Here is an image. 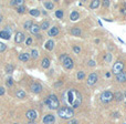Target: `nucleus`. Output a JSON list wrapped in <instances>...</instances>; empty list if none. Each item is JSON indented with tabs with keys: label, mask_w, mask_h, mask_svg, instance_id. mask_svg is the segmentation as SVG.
Segmentation results:
<instances>
[{
	"label": "nucleus",
	"mask_w": 126,
	"mask_h": 124,
	"mask_svg": "<svg viewBox=\"0 0 126 124\" xmlns=\"http://www.w3.org/2000/svg\"><path fill=\"white\" fill-rule=\"evenodd\" d=\"M62 98H63V102L66 104V106L71 107V109L72 107L76 109L82 103V95L75 89H69L66 91H64L62 94Z\"/></svg>",
	"instance_id": "f257e3e1"
},
{
	"label": "nucleus",
	"mask_w": 126,
	"mask_h": 124,
	"mask_svg": "<svg viewBox=\"0 0 126 124\" xmlns=\"http://www.w3.org/2000/svg\"><path fill=\"white\" fill-rule=\"evenodd\" d=\"M58 116L62 120H72L74 116V111L73 109L64 105V106H61L58 109Z\"/></svg>",
	"instance_id": "f03ea898"
},
{
	"label": "nucleus",
	"mask_w": 126,
	"mask_h": 124,
	"mask_svg": "<svg viewBox=\"0 0 126 124\" xmlns=\"http://www.w3.org/2000/svg\"><path fill=\"white\" fill-rule=\"evenodd\" d=\"M44 102H46L47 106L51 110H58V107H60V100L54 94L48 95L46 98V100H44Z\"/></svg>",
	"instance_id": "7ed1b4c3"
},
{
	"label": "nucleus",
	"mask_w": 126,
	"mask_h": 124,
	"mask_svg": "<svg viewBox=\"0 0 126 124\" xmlns=\"http://www.w3.org/2000/svg\"><path fill=\"white\" fill-rule=\"evenodd\" d=\"M114 100V93L110 90H106V91L102 92L100 94V101L102 103H110Z\"/></svg>",
	"instance_id": "20e7f679"
},
{
	"label": "nucleus",
	"mask_w": 126,
	"mask_h": 124,
	"mask_svg": "<svg viewBox=\"0 0 126 124\" xmlns=\"http://www.w3.org/2000/svg\"><path fill=\"white\" fill-rule=\"evenodd\" d=\"M124 71V62L121 61V60H117L115 63L113 64V68H112V73L113 74H118L120 72Z\"/></svg>",
	"instance_id": "39448f33"
},
{
	"label": "nucleus",
	"mask_w": 126,
	"mask_h": 124,
	"mask_svg": "<svg viewBox=\"0 0 126 124\" xmlns=\"http://www.w3.org/2000/svg\"><path fill=\"white\" fill-rule=\"evenodd\" d=\"M96 82H97V74H96L95 72H92V73H90L89 76H87V80H86L87 85L92 87V85H94Z\"/></svg>",
	"instance_id": "423d86ee"
},
{
	"label": "nucleus",
	"mask_w": 126,
	"mask_h": 124,
	"mask_svg": "<svg viewBox=\"0 0 126 124\" xmlns=\"http://www.w3.org/2000/svg\"><path fill=\"white\" fill-rule=\"evenodd\" d=\"M30 91L32 92V93H35V94L40 93V92L42 91V85L40 84L39 82H33L32 84L30 85Z\"/></svg>",
	"instance_id": "0eeeda50"
},
{
	"label": "nucleus",
	"mask_w": 126,
	"mask_h": 124,
	"mask_svg": "<svg viewBox=\"0 0 126 124\" xmlns=\"http://www.w3.org/2000/svg\"><path fill=\"white\" fill-rule=\"evenodd\" d=\"M26 118L28 119V121H34L35 119L38 118V113L35 110L31 109V110H28L26 112Z\"/></svg>",
	"instance_id": "6e6552de"
},
{
	"label": "nucleus",
	"mask_w": 126,
	"mask_h": 124,
	"mask_svg": "<svg viewBox=\"0 0 126 124\" xmlns=\"http://www.w3.org/2000/svg\"><path fill=\"white\" fill-rule=\"evenodd\" d=\"M62 63H63V67L65 68L66 70H70V69H72L73 68V65H74V62H73V60L71 59V58L67 55L66 58H65L64 60L62 61Z\"/></svg>",
	"instance_id": "1a4fd4ad"
},
{
	"label": "nucleus",
	"mask_w": 126,
	"mask_h": 124,
	"mask_svg": "<svg viewBox=\"0 0 126 124\" xmlns=\"http://www.w3.org/2000/svg\"><path fill=\"white\" fill-rule=\"evenodd\" d=\"M42 122H43V124H54L55 118L53 114H46V115L43 116Z\"/></svg>",
	"instance_id": "9d476101"
},
{
	"label": "nucleus",
	"mask_w": 126,
	"mask_h": 124,
	"mask_svg": "<svg viewBox=\"0 0 126 124\" xmlns=\"http://www.w3.org/2000/svg\"><path fill=\"white\" fill-rule=\"evenodd\" d=\"M24 40H26V35H24L23 32H21V31H18V32L16 33V35H15L16 43H22Z\"/></svg>",
	"instance_id": "9b49d317"
},
{
	"label": "nucleus",
	"mask_w": 126,
	"mask_h": 124,
	"mask_svg": "<svg viewBox=\"0 0 126 124\" xmlns=\"http://www.w3.org/2000/svg\"><path fill=\"white\" fill-rule=\"evenodd\" d=\"M115 80L120 83H124L126 82V71H122L120 72L118 74L115 75Z\"/></svg>",
	"instance_id": "f8f14e48"
},
{
	"label": "nucleus",
	"mask_w": 126,
	"mask_h": 124,
	"mask_svg": "<svg viewBox=\"0 0 126 124\" xmlns=\"http://www.w3.org/2000/svg\"><path fill=\"white\" fill-rule=\"evenodd\" d=\"M59 32H60V30L58 27H52V28H50L48 30L49 37H57V35H59Z\"/></svg>",
	"instance_id": "ddd939ff"
},
{
	"label": "nucleus",
	"mask_w": 126,
	"mask_h": 124,
	"mask_svg": "<svg viewBox=\"0 0 126 124\" xmlns=\"http://www.w3.org/2000/svg\"><path fill=\"white\" fill-rule=\"evenodd\" d=\"M40 30H41L40 26H39V24H35V23H33V24H32V27L30 28V32L32 33V35H39Z\"/></svg>",
	"instance_id": "4468645a"
},
{
	"label": "nucleus",
	"mask_w": 126,
	"mask_h": 124,
	"mask_svg": "<svg viewBox=\"0 0 126 124\" xmlns=\"http://www.w3.org/2000/svg\"><path fill=\"white\" fill-rule=\"evenodd\" d=\"M18 58H19V60L22 62H28L29 60H30V54H29V53H20Z\"/></svg>",
	"instance_id": "2eb2a0df"
},
{
	"label": "nucleus",
	"mask_w": 126,
	"mask_h": 124,
	"mask_svg": "<svg viewBox=\"0 0 126 124\" xmlns=\"http://www.w3.org/2000/svg\"><path fill=\"white\" fill-rule=\"evenodd\" d=\"M71 35H75V37H80L81 35H82V31H81L80 28H76V27H73V28L71 29Z\"/></svg>",
	"instance_id": "dca6fc26"
},
{
	"label": "nucleus",
	"mask_w": 126,
	"mask_h": 124,
	"mask_svg": "<svg viewBox=\"0 0 126 124\" xmlns=\"http://www.w3.org/2000/svg\"><path fill=\"white\" fill-rule=\"evenodd\" d=\"M44 48H46L47 50L51 51L54 48V41H53V40H48V41L46 42V44H44Z\"/></svg>",
	"instance_id": "f3484780"
},
{
	"label": "nucleus",
	"mask_w": 126,
	"mask_h": 124,
	"mask_svg": "<svg viewBox=\"0 0 126 124\" xmlns=\"http://www.w3.org/2000/svg\"><path fill=\"white\" fill-rule=\"evenodd\" d=\"M123 99H124V94L122 93V92H115L114 93V100L117 101V102H121V101H123Z\"/></svg>",
	"instance_id": "a211bd4d"
},
{
	"label": "nucleus",
	"mask_w": 126,
	"mask_h": 124,
	"mask_svg": "<svg viewBox=\"0 0 126 124\" xmlns=\"http://www.w3.org/2000/svg\"><path fill=\"white\" fill-rule=\"evenodd\" d=\"M50 60L48 59V58H43L41 61V67L43 68V69H49V67H50Z\"/></svg>",
	"instance_id": "6ab92c4d"
},
{
	"label": "nucleus",
	"mask_w": 126,
	"mask_h": 124,
	"mask_svg": "<svg viewBox=\"0 0 126 124\" xmlns=\"http://www.w3.org/2000/svg\"><path fill=\"white\" fill-rule=\"evenodd\" d=\"M70 19L72 20V21H76V20L80 19V13L78 12V11H72L71 15H70Z\"/></svg>",
	"instance_id": "aec40b11"
},
{
	"label": "nucleus",
	"mask_w": 126,
	"mask_h": 124,
	"mask_svg": "<svg viewBox=\"0 0 126 124\" xmlns=\"http://www.w3.org/2000/svg\"><path fill=\"white\" fill-rule=\"evenodd\" d=\"M16 96H17L18 99H24L26 98V92H24L23 90L19 89V90H17V92H16Z\"/></svg>",
	"instance_id": "412c9836"
},
{
	"label": "nucleus",
	"mask_w": 126,
	"mask_h": 124,
	"mask_svg": "<svg viewBox=\"0 0 126 124\" xmlns=\"http://www.w3.org/2000/svg\"><path fill=\"white\" fill-rule=\"evenodd\" d=\"M10 37H11V35H9L8 32H6L4 30H1V31H0V38H1V39L9 40V39H10Z\"/></svg>",
	"instance_id": "4be33fe9"
},
{
	"label": "nucleus",
	"mask_w": 126,
	"mask_h": 124,
	"mask_svg": "<svg viewBox=\"0 0 126 124\" xmlns=\"http://www.w3.org/2000/svg\"><path fill=\"white\" fill-rule=\"evenodd\" d=\"M100 4H101L100 0H94V1H92L91 3H90V8L91 9H96V8L100 7Z\"/></svg>",
	"instance_id": "5701e85b"
},
{
	"label": "nucleus",
	"mask_w": 126,
	"mask_h": 124,
	"mask_svg": "<svg viewBox=\"0 0 126 124\" xmlns=\"http://www.w3.org/2000/svg\"><path fill=\"white\" fill-rule=\"evenodd\" d=\"M85 76H86V74H85L84 71H79L78 74H76V79H78L79 81H83L85 79Z\"/></svg>",
	"instance_id": "b1692460"
},
{
	"label": "nucleus",
	"mask_w": 126,
	"mask_h": 124,
	"mask_svg": "<svg viewBox=\"0 0 126 124\" xmlns=\"http://www.w3.org/2000/svg\"><path fill=\"white\" fill-rule=\"evenodd\" d=\"M32 24H33L32 20H27V21L23 23V28L26 29V30H30V28L32 27Z\"/></svg>",
	"instance_id": "393cba45"
},
{
	"label": "nucleus",
	"mask_w": 126,
	"mask_h": 124,
	"mask_svg": "<svg viewBox=\"0 0 126 124\" xmlns=\"http://www.w3.org/2000/svg\"><path fill=\"white\" fill-rule=\"evenodd\" d=\"M43 6L46 7L47 10H52V9L54 8V4H53L52 2H48V1H44L43 2Z\"/></svg>",
	"instance_id": "a878e982"
},
{
	"label": "nucleus",
	"mask_w": 126,
	"mask_h": 124,
	"mask_svg": "<svg viewBox=\"0 0 126 124\" xmlns=\"http://www.w3.org/2000/svg\"><path fill=\"white\" fill-rule=\"evenodd\" d=\"M11 6H23V0H12V1L10 2Z\"/></svg>",
	"instance_id": "bb28decb"
},
{
	"label": "nucleus",
	"mask_w": 126,
	"mask_h": 124,
	"mask_svg": "<svg viewBox=\"0 0 126 124\" xmlns=\"http://www.w3.org/2000/svg\"><path fill=\"white\" fill-rule=\"evenodd\" d=\"M112 59H113V57H112V53H106V54L104 55V61L105 63H111L112 62Z\"/></svg>",
	"instance_id": "cd10ccee"
},
{
	"label": "nucleus",
	"mask_w": 126,
	"mask_h": 124,
	"mask_svg": "<svg viewBox=\"0 0 126 124\" xmlns=\"http://www.w3.org/2000/svg\"><path fill=\"white\" fill-rule=\"evenodd\" d=\"M29 13H30L31 16H33V17H39L40 10H38V9H31V10L29 11Z\"/></svg>",
	"instance_id": "c85d7f7f"
},
{
	"label": "nucleus",
	"mask_w": 126,
	"mask_h": 124,
	"mask_svg": "<svg viewBox=\"0 0 126 124\" xmlns=\"http://www.w3.org/2000/svg\"><path fill=\"white\" fill-rule=\"evenodd\" d=\"M49 27H50V22L49 21H43L41 23V26H40V28H41V30H48Z\"/></svg>",
	"instance_id": "c756f323"
},
{
	"label": "nucleus",
	"mask_w": 126,
	"mask_h": 124,
	"mask_svg": "<svg viewBox=\"0 0 126 124\" xmlns=\"http://www.w3.org/2000/svg\"><path fill=\"white\" fill-rule=\"evenodd\" d=\"M13 70H15V67H13L12 64H10V63H9V64L6 65V72H7V73H12Z\"/></svg>",
	"instance_id": "7c9ffc66"
},
{
	"label": "nucleus",
	"mask_w": 126,
	"mask_h": 124,
	"mask_svg": "<svg viewBox=\"0 0 126 124\" xmlns=\"http://www.w3.org/2000/svg\"><path fill=\"white\" fill-rule=\"evenodd\" d=\"M38 57H39V52H38L37 49L31 50V58H32V59H37Z\"/></svg>",
	"instance_id": "2f4dec72"
},
{
	"label": "nucleus",
	"mask_w": 126,
	"mask_h": 124,
	"mask_svg": "<svg viewBox=\"0 0 126 124\" xmlns=\"http://www.w3.org/2000/svg\"><path fill=\"white\" fill-rule=\"evenodd\" d=\"M26 7L24 6H19V7H17V12H19V13H24L26 12Z\"/></svg>",
	"instance_id": "473e14b6"
},
{
	"label": "nucleus",
	"mask_w": 126,
	"mask_h": 124,
	"mask_svg": "<svg viewBox=\"0 0 126 124\" xmlns=\"http://www.w3.org/2000/svg\"><path fill=\"white\" fill-rule=\"evenodd\" d=\"M55 16H57L59 19H62L63 18V11L62 10H57L55 11Z\"/></svg>",
	"instance_id": "72a5a7b5"
},
{
	"label": "nucleus",
	"mask_w": 126,
	"mask_h": 124,
	"mask_svg": "<svg viewBox=\"0 0 126 124\" xmlns=\"http://www.w3.org/2000/svg\"><path fill=\"white\" fill-rule=\"evenodd\" d=\"M32 42H33V39L31 37H28L26 39V44H27V46H31V44H32Z\"/></svg>",
	"instance_id": "f704fd0d"
},
{
	"label": "nucleus",
	"mask_w": 126,
	"mask_h": 124,
	"mask_svg": "<svg viewBox=\"0 0 126 124\" xmlns=\"http://www.w3.org/2000/svg\"><path fill=\"white\" fill-rule=\"evenodd\" d=\"M3 30L6 31V32H8L10 35H11V33H12V31H13V30H12V28H11V27H9V26L4 27V29H3Z\"/></svg>",
	"instance_id": "c9c22d12"
},
{
	"label": "nucleus",
	"mask_w": 126,
	"mask_h": 124,
	"mask_svg": "<svg viewBox=\"0 0 126 124\" xmlns=\"http://www.w3.org/2000/svg\"><path fill=\"white\" fill-rule=\"evenodd\" d=\"M7 49V46L3 43V42H0V52H3V51H6Z\"/></svg>",
	"instance_id": "e433bc0d"
},
{
	"label": "nucleus",
	"mask_w": 126,
	"mask_h": 124,
	"mask_svg": "<svg viewBox=\"0 0 126 124\" xmlns=\"http://www.w3.org/2000/svg\"><path fill=\"white\" fill-rule=\"evenodd\" d=\"M73 51L75 52V54H79V53L81 52V48L79 46H74L73 47Z\"/></svg>",
	"instance_id": "4c0bfd02"
},
{
	"label": "nucleus",
	"mask_w": 126,
	"mask_h": 124,
	"mask_svg": "<svg viewBox=\"0 0 126 124\" xmlns=\"http://www.w3.org/2000/svg\"><path fill=\"white\" fill-rule=\"evenodd\" d=\"M7 84H8L9 87H11V85L13 84V79L12 78H8V80H7Z\"/></svg>",
	"instance_id": "58836bf2"
},
{
	"label": "nucleus",
	"mask_w": 126,
	"mask_h": 124,
	"mask_svg": "<svg viewBox=\"0 0 126 124\" xmlns=\"http://www.w3.org/2000/svg\"><path fill=\"white\" fill-rule=\"evenodd\" d=\"M66 124H79V122H78V120H75V119H72V120H70Z\"/></svg>",
	"instance_id": "ea45409f"
},
{
	"label": "nucleus",
	"mask_w": 126,
	"mask_h": 124,
	"mask_svg": "<svg viewBox=\"0 0 126 124\" xmlns=\"http://www.w3.org/2000/svg\"><path fill=\"white\" fill-rule=\"evenodd\" d=\"M95 65H96L95 61H93V60H90L89 61V67H95Z\"/></svg>",
	"instance_id": "a19ab883"
},
{
	"label": "nucleus",
	"mask_w": 126,
	"mask_h": 124,
	"mask_svg": "<svg viewBox=\"0 0 126 124\" xmlns=\"http://www.w3.org/2000/svg\"><path fill=\"white\" fill-rule=\"evenodd\" d=\"M67 57V54H66V53H63V54L62 55H60V61H63V60H64L65 59V58H66Z\"/></svg>",
	"instance_id": "79ce46f5"
},
{
	"label": "nucleus",
	"mask_w": 126,
	"mask_h": 124,
	"mask_svg": "<svg viewBox=\"0 0 126 124\" xmlns=\"http://www.w3.org/2000/svg\"><path fill=\"white\" fill-rule=\"evenodd\" d=\"M4 92H6V91H4V88L0 87V96H1V95H3V94H4Z\"/></svg>",
	"instance_id": "37998d69"
},
{
	"label": "nucleus",
	"mask_w": 126,
	"mask_h": 124,
	"mask_svg": "<svg viewBox=\"0 0 126 124\" xmlns=\"http://www.w3.org/2000/svg\"><path fill=\"white\" fill-rule=\"evenodd\" d=\"M103 4H104L105 7H109L110 6V1H109V0H105V1L103 2Z\"/></svg>",
	"instance_id": "c03bdc74"
},
{
	"label": "nucleus",
	"mask_w": 126,
	"mask_h": 124,
	"mask_svg": "<svg viewBox=\"0 0 126 124\" xmlns=\"http://www.w3.org/2000/svg\"><path fill=\"white\" fill-rule=\"evenodd\" d=\"M121 12H122L123 15H126V8H123L122 10H121Z\"/></svg>",
	"instance_id": "a18cd8bd"
},
{
	"label": "nucleus",
	"mask_w": 126,
	"mask_h": 124,
	"mask_svg": "<svg viewBox=\"0 0 126 124\" xmlns=\"http://www.w3.org/2000/svg\"><path fill=\"white\" fill-rule=\"evenodd\" d=\"M105 76H106V78H110V76H111V73H110V72H107V73L105 74Z\"/></svg>",
	"instance_id": "49530a36"
},
{
	"label": "nucleus",
	"mask_w": 126,
	"mask_h": 124,
	"mask_svg": "<svg viewBox=\"0 0 126 124\" xmlns=\"http://www.w3.org/2000/svg\"><path fill=\"white\" fill-rule=\"evenodd\" d=\"M37 38L38 39H42V35H37Z\"/></svg>",
	"instance_id": "de8ad7c7"
},
{
	"label": "nucleus",
	"mask_w": 126,
	"mask_h": 124,
	"mask_svg": "<svg viewBox=\"0 0 126 124\" xmlns=\"http://www.w3.org/2000/svg\"><path fill=\"white\" fill-rule=\"evenodd\" d=\"M28 124H35V123H34V121H29Z\"/></svg>",
	"instance_id": "09e8293b"
},
{
	"label": "nucleus",
	"mask_w": 126,
	"mask_h": 124,
	"mask_svg": "<svg viewBox=\"0 0 126 124\" xmlns=\"http://www.w3.org/2000/svg\"><path fill=\"white\" fill-rule=\"evenodd\" d=\"M2 19H3V18H2V17H0V22L2 21Z\"/></svg>",
	"instance_id": "8fccbe9b"
},
{
	"label": "nucleus",
	"mask_w": 126,
	"mask_h": 124,
	"mask_svg": "<svg viewBox=\"0 0 126 124\" xmlns=\"http://www.w3.org/2000/svg\"><path fill=\"white\" fill-rule=\"evenodd\" d=\"M124 96H125V98H126V91H125V93H124Z\"/></svg>",
	"instance_id": "3c124183"
},
{
	"label": "nucleus",
	"mask_w": 126,
	"mask_h": 124,
	"mask_svg": "<svg viewBox=\"0 0 126 124\" xmlns=\"http://www.w3.org/2000/svg\"><path fill=\"white\" fill-rule=\"evenodd\" d=\"M13 124H19V123H13Z\"/></svg>",
	"instance_id": "603ef678"
},
{
	"label": "nucleus",
	"mask_w": 126,
	"mask_h": 124,
	"mask_svg": "<svg viewBox=\"0 0 126 124\" xmlns=\"http://www.w3.org/2000/svg\"><path fill=\"white\" fill-rule=\"evenodd\" d=\"M125 106H126V102H125Z\"/></svg>",
	"instance_id": "864d4df0"
}]
</instances>
